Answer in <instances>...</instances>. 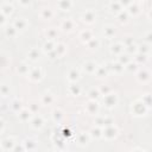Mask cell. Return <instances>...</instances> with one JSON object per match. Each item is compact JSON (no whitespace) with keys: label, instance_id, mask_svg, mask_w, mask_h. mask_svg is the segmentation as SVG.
<instances>
[{"label":"cell","instance_id":"cell-1","mask_svg":"<svg viewBox=\"0 0 152 152\" xmlns=\"http://www.w3.org/2000/svg\"><path fill=\"white\" fill-rule=\"evenodd\" d=\"M146 111H147V106L142 100H138L134 104H132V112L135 114V115H144L146 113Z\"/></svg>","mask_w":152,"mask_h":152},{"label":"cell","instance_id":"cell-2","mask_svg":"<svg viewBox=\"0 0 152 152\" xmlns=\"http://www.w3.org/2000/svg\"><path fill=\"white\" fill-rule=\"evenodd\" d=\"M102 135L106 139H108V140L114 139L118 135V129L114 125H108V126H106V127L102 130Z\"/></svg>","mask_w":152,"mask_h":152},{"label":"cell","instance_id":"cell-3","mask_svg":"<svg viewBox=\"0 0 152 152\" xmlns=\"http://www.w3.org/2000/svg\"><path fill=\"white\" fill-rule=\"evenodd\" d=\"M104 102H105V105L107 106V107H114L117 105V102H118V96H117V94H113V93H111V94H106L105 95V99H104Z\"/></svg>","mask_w":152,"mask_h":152},{"label":"cell","instance_id":"cell-4","mask_svg":"<svg viewBox=\"0 0 152 152\" xmlns=\"http://www.w3.org/2000/svg\"><path fill=\"white\" fill-rule=\"evenodd\" d=\"M29 76L32 81H38L42 79V69L41 68H33L29 71Z\"/></svg>","mask_w":152,"mask_h":152},{"label":"cell","instance_id":"cell-5","mask_svg":"<svg viewBox=\"0 0 152 152\" xmlns=\"http://www.w3.org/2000/svg\"><path fill=\"white\" fill-rule=\"evenodd\" d=\"M82 19H83V21H86V23H93L94 19H95V13H94V11L87 10L84 13H83V16H82Z\"/></svg>","mask_w":152,"mask_h":152},{"label":"cell","instance_id":"cell-6","mask_svg":"<svg viewBox=\"0 0 152 152\" xmlns=\"http://www.w3.org/2000/svg\"><path fill=\"white\" fill-rule=\"evenodd\" d=\"M73 5L71 0H58V7L63 11H68Z\"/></svg>","mask_w":152,"mask_h":152},{"label":"cell","instance_id":"cell-7","mask_svg":"<svg viewBox=\"0 0 152 152\" xmlns=\"http://www.w3.org/2000/svg\"><path fill=\"white\" fill-rule=\"evenodd\" d=\"M43 124H44V121H43V118H42L41 115L35 117V118L32 119V121H31L32 127H35V129H41L42 126H43Z\"/></svg>","mask_w":152,"mask_h":152},{"label":"cell","instance_id":"cell-8","mask_svg":"<svg viewBox=\"0 0 152 152\" xmlns=\"http://www.w3.org/2000/svg\"><path fill=\"white\" fill-rule=\"evenodd\" d=\"M15 28L17 30H24L26 28V20L24 18H17L16 21H15Z\"/></svg>","mask_w":152,"mask_h":152},{"label":"cell","instance_id":"cell-9","mask_svg":"<svg viewBox=\"0 0 152 152\" xmlns=\"http://www.w3.org/2000/svg\"><path fill=\"white\" fill-rule=\"evenodd\" d=\"M149 77H150V74H149V71L146 69H143V70H140V71L138 73V80L140 81V82L147 81Z\"/></svg>","mask_w":152,"mask_h":152},{"label":"cell","instance_id":"cell-10","mask_svg":"<svg viewBox=\"0 0 152 152\" xmlns=\"http://www.w3.org/2000/svg\"><path fill=\"white\" fill-rule=\"evenodd\" d=\"M96 111H97V104H96V101H95V100L89 101V104L87 105V112L91 113V114H94V113H96Z\"/></svg>","mask_w":152,"mask_h":152},{"label":"cell","instance_id":"cell-11","mask_svg":"<svg viewBox=\"0 0 152 152\" xmlns=\"http://www.w3.org/2000/svg\"><path fill=\"white\" fill-rule=\"evenodd\" d=\"M62 29L66 31H71L74 29V21L71 19H66L64 21H62Z\"/></svg>","mask_w":152,"mask_h":152},{"label":"cell","instance_id":"cell-12","mask_svg":"<svg viewBox=\"0 0 152 152\" xmlns=\"http://www.w3.org/2000/svg\"><path fill=\"white\" fill-rule=\"evenodd\" d=\"M53 16H54V12H53L51 8H46L45 7V8L42 10V18L43 19H51Z\"/></svg>","mask_w":152,"mask_h":152},{"label":"cell","instance_id":"cell-13","mask_svg":"<svg viewBox=\"0 0 152 152\" xmlns=\"http://www.w3.org/2000/svg\"><path fill=\"white\" fill-rule=\"evenodd\" d=\"M95 69H96V66L94 62H86L84 63V70H87V73H95Z\"/></svg>","mask_w":152,"mask_h":152},{"label":"cell","instance_id":"cell-14","mask_svg":"<svg viewBox=\"0 0 152 152\" xmlns=\"http://www.w3.org/2000/svg\"><path fill=\"white\" fill-rule=\"evenodd\" d=\"M80 38L82 41H87V42H89L92 38H93V36H92V32L89 31V30H84V31H82L81 32V35H80Z\"/></svg>","mask_w":152,"mask_h":152},{"label":"cell","instance_id":"cell-15","mask_svg":"<svg viewBox=\"0 0 152 152\" xmlns=\"http://www.w3.org/2000/svg\"><path fill=\"white\" fill-rule=\"evenodd\" d=\"M53 51H55L58 56H61V55L64 54V51H66V45H64V44H62V43H59V44L55 45V48H54Z\"/></svg>","mask_w":152,"mask_h":152},{"label":"cell","instance_id":"cell-16","mask_svg":"<svg viewBox=\"0 0 152 152\" xmlns=\"http://www.w3.org/2000/svg\"><path fill=\"white\" fill-rule=\"evenodd\" d=\"M53 100H54V97H53V95L50 94V93H45L42 96V102L44 105H50V104L53 102Z\"/></svg>","mask_w":152,"mask_h":152},{"label":"cell","instance_id":"cell-17","mask_svg":"<svg viewBox=\"0 0 152 152\" xmlns=\"http://www.w3.org/2000/svg\"><path fill=\"white\" fill-rule=\"evenodd\" d=\"M122 51H124V46H122V44H120V43H117V44H114V45L112 46V53H113V54L120 55Z\"/></svg>","mask_w":152,"mask_h":152},{"label":"cell","instance_id":"cell-18","mask_svg":"<svg viewBox=\"0 0 152 152\" xmlns=\"http://www.w3.org/2000/svg\"><path fill=\"white\" fill-rule=\"evenodd\" d=\"M79 71L77 70H76V69H71L70 71H69V74H68V79L70 80V81H76V80H77L79 79Z\"/></svg>","mask_w":152,"mask_h":152},{"label":"cell","instance_id":"cell-19","mask_svg":"<svg viewBox=\"0 0 152 152\" xmlns=\"http://www.w3.org/2000/svg\"><path fill=\"white\" fill-rule=\"evenodd\" d=\"M30 114H31V112L29 109H21L20 113H19V117H20V119L23 121H26L30 118Z\"/></svg>","mask_w":152,"mask_h":152},{"label":"cell","instance_id":"cell-20","mask_svg":"<svg viewBox=\"0 0 152 152\" xmlns=\"http://www.w3.org/2000/svg\"><path fill=\"white\" fill-rule=\"evenodd\" d=\"M15 144H16V143H13V140H12L11 138H8V139H6V140L3 142V146H4L5 150L13 149V145H15Z\"/></svg>","mask_w":152,"mask_h":152},{"label":"cell","instance_id":"cell-21","mask_svg":"<svg viewBox=\"0 0 152 152\" xmlns=\"http://www.w3.org/2000/svg\"><path fill=\"white\" fill-rule=\"evenodd\" d=\"M45 33H46V36H48L49 39H54V38L57 36V31H56V29H54V28L48 29V30L45 31Z\"/></svg>","mask_w":152,"mask_h":152},{"label":"cell","instance_id":"cell-22","mask_svg":"<svg viewBox=\"0 0 152 152\" xmlns=\"http://www.w3.org/2000/svg\"><path fill=\"white\" fill-rule=\"evenodd\" d=\"M29 56H30V58L31 59H37L38 58V56H39V51L36 49V48H32L31 50H30V53H29Z\"/></svg>","mask_w":152,"mask_h":152},{"label":"cell","instance_id":"cell-23","mask_svg":"<svg viewBox=\"0 0 152 152\" xmlns=\"http://www.w3.org/2000/svg\"><path fill=\"white\" fill-rule=\"evenodd\" d=\"M91 135L92 137H95V138H100L102 137V130H100L99 127H95L91 131Z\"/></svg>","mask_w":152,"mask_h":152},{"label":"cell","instance_id":"cell-24","mask_svg":"<svg viewBox=\"0 0 152 152\" xmlns=\"http://www.w3.org/2000/svg\"><path fill=\"white\" fill-rule=\"evenodd\" d=\"M79 143H80L81 145H84V144L88 143V135H87L86 133H81V134L79 135Z\"/></svg>","mask_w":152,"mask_h":152},{"label":"cell","instance_id":"cell-25","mask_svg":"<svg viewBox=\"0 0 152 152\" xmlns=\"http://www.w3.org/2000/svg\"><path fill=\"white\" fill-rule=\"evenodd\" d=\"M104 32H105V35H106L107 37H112V36L114 35V32H115V30H114L113 26H106L105 30H104Z\"/></svg>","mask_w":152,"mask_h":152},{"label":"cell","instance_id":"cell-26","mask_svg":"<svg viewBox=\"0 0 152 152\" xmlns=\"http://www.w3.org/2000/svg\"><path fill=\"white\" fill-rule=\"evenodd\" d=\"M111 10L112 11H115V12H120L121 11V5L119 1H115V3H112L111 4Z\"/></svg>","mask_w":152,"mask_h":152},{"label":"cell","instance_id":"cell-27","mask_svg":"<svg viewBox=\"0 0 152 152\" xmlns=\"http://www.w3.org/2000/svg\"><path fill=\"white\" fill-rule=\"evenodd\" d=\"M54 48H55V43L51 42V39H49V42H46V43L44 44V49L48 50V51H53Z\"/></svg>","mask_w":152,"mask_h":152},{"label":"cell","instance_id":"cell-28","mask_svg":"<svg viewBox=\"0 0 152 152\" xmlns=\"http://www.w3.org/2000/svg\"><path fill=\"white\" fill-rule=\"evenodd\" d=\"M95 73L97 74V76H104V75H106V69H105V67L104 66H100V67H96V69H95Z\"/></svg>","mask_w":152,"mask_h":152},{"label":"cell","instance_id":"cell-29","mask_svg":"<svg viewBox=\"0 0 152 152\" xmlns=\"http://www.w3.org/2000/svg\"><path fill=\"white\" fill-rule=\"evenodd\" d=\"M53 117H54V120H55V121H59L61 118L63 117V114H62V112H61L59 109H55V111H54V114H53Z\"/></svg>","mask_w":152,"mask_h":152},{"label":"cell","instance_id":"cell-30","mask_svg":"<svg viewBox=\"0 0 152 152\" xmlns=\"http://www.w3.org/2000/svg\"><path fill=\"white\" fill-rule=\"evenodd\" d=\"M130 13H133V15H137V13H139V7H138V5L137 4H130Z\"/></svg>","mask_w":152,"mask_h":152},{"label":"cell","instance_id":"cell-31","mask_svg":"<svg viewBox=\"0 0 152 152\" xmlns=\"http://www.w3.org/2000/svg\"><path fill=\"white\" fill-rule=\"evenodd\" d=\"M70 92H71L74 95H79L80 92H81V89H80V87H79L77 84H73V86H70Z\"/></svg>","mask_w":152,"mask_h":152},{"label":"cell","instance_id":"cell-32","mask_svg":"<svg viewBox=\"0 0 152 152\" xmlns=\"http://www.w3.org/2000/svg\"><path fill=\"white\" fill-rule=\"evenodd\" d=\"M1 12H3L4 15H11V13H12V6H11V5H8V4L4 5V6H3Z\"/></svg>","mask_w":152,"mask_h":152},{"label":"cell","instance_id":"cell-33","mask_svg":"<svg viewBox=\"0 0 152 152\" xmlns=\"http://www.w3.org/2000/svg\"><path fill=\"white\" fill-rule=\"evenodd\" d=\"M16 32H17V29L15 26H10V28L6 29V35L7 36H12V37H13L16 35Z\"/></svg>","mask_w":152,"mask_h":152},{"label":"cell","instance_id":"cell-34","mask_svg":"<svg viewBox=\"0 0 152 152\" xmlns=\"http://www.w3.org/2000/svg\"><path fill=\"white\" fill-rule=\"evenodd\" d=\"M99 95H100V92H99V91L92 89V91L89 92V96H91V99H92V100H95V99H97V97H99Z\"/></svg>","mask_w":152,"mask_h":152},{"label":"cell","instance_id":"cell-35","mask_svg":"<svg viewBox=\"0 0 152 152\" xmlns=\"http://www.w3.org/2000/svg\"><path fill=\"white\" fill-rule=\"evenodd\" d=\"M19 71L21 73V74H29V67L26 66V64H25V63H23V64L19 67Z\"/></svg>","mask_w":152,"mask_h":152},{"label":"cell","instance_id":"cell-36","mask_svg":"<svg viewBox=\"0 0 152 152\" xmlns=\"http://www.w3.org/2000/svg\"><path fill=\"white\" fill-rule=\"evenodd\" d=\"M12 107H13L15 111H19L21 108V102H20V101H18V100H15L13 102H12Z\"/></svg>","mask_w":152,"mask_h":152},{"label":"cell","instance_id":"cell-37","mask_svg":"<svg viewBox=\"0 0 152 152\" xmlns=\"http://www.w3.org/2000/svg\"><path fill=\"white\" fill-rule=\"evenodd\" d=\"M124 69V66L121 64V63H115V64H113V70H115V71H121Z\"/></svg>","mask_w":152,"mask_h":152},{"label":"cell","instance_id":"cell-38","mask_svg":"<svg viewBox=\"0 0 152 152\" xmlns=\"http://www.w3.org/2000/svg\"><path fill=\"white\" fill-rule=\"evenodd\" d=\"M0 93H1L3 95H6L8 93V87L6 84H3V86H0Z\"/></svg>","mask_w":152,"mask_h":152},{"label":"cell","instance_id":"cell-39","mask_svg":"<svg viewBox=\"0 0 152 152\" xmlns=\"http://www.w3.org/2000/svg\"><path fill=\"white\" fill-rule=\"evenodd\" d=\"M36 111H37V102L32 101V102L30 104V112H31V113H35Z\"/></svg>","mask_w":152,"mask_h":152},{"label":"cell","instance_id":"cell-40","mask_svg":"<svg viewBox=\"0 0 152 152\" xmlns=\"http://www.w3.org/2000/svg\"><path fill=\"white\" fill-rule=\"evenodd\" d=\"M119 3H120V5L122 6H129L130 4H131V0H119Z\"/></svg>","mask_w":152,"mask_h":152},{"label":"cell","instance_id":"cell-41","mask_svg":"<svg viewBox=\"0 0 152 152\" xmlns=\"http://www.w3.org/2000/svg\"><path fill=\"white\" fill-rule=\"evenodd\" d=\"M5 23V15L3 13V12H0V25Z\"/></svg>","mask_w":152,"mask_h":152},{"label":"cell","instance_id":"cell-42","mask_svg":"<svg viewBox=\"0 0 152 152\" xmlns=\"http://www.w3.org/2000/svg\"><path fill=\"white\" fill-rule=\"evenodd\" d=\"M19 3L21 5H29L30 4V0H19Z\"/></svg>","mask_w":152,"mask_h":152},{"label":"cell","instance_id":"cell-43","mask_svg":"<svg viewBox=\"0 0 152 152\" xmlns=\"http://www.w3.org/2000/svg\"><path fill=\"white\" fill-rule=\"evenodd\" d=\"M1 129H3V121L0 120V130H1Z\"/></svg>","mask_w":152,"mask_h":152},{"label":"cell","instance_id":"cell-44","mask_svg":"<svg viewBox=\"0 0 152 152\" xmlns=\"http://www.w3.org/2000/svg\"><path fill=\"white\" fill-rule=\"evenodd\" d=\"M8 1H15V0H8Z\"/></svg>","mask_w":152,"mask_h":152}]
</instances>
